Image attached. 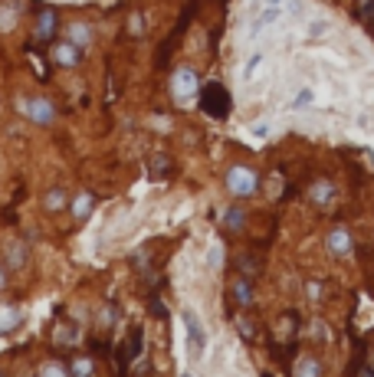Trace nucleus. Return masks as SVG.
Here are the masks:
<instances>
[{
    "instance_id": "18",
    "label": "nucleus",
    "mask_w": 374,
    "mask_h": 377,
    "mask_svg": "<svg viewBox=\"0 0 374 377\" xmlns=\"http://www.w3.org/2000/svg\"><path fill=\"white\" fill-rule=\"evenodd\" d=\"M224 226L230 230V233H243L246 230V210L240 204H233V207H226L224 210Z\"/></svg>"
},
{
    "instance_id": "16",
    "label": "nucleus",
    "mask_w": 374,
    "mask_h": 377,
    "mask_svg": "<svg viewBox=\"0 0 374 377\" xmlns=\"http://www.w3.org/2000/svg\"><path fill=\"white\" fill-rule=\"evenodd\" d=\"M292 374H296V377H322V374H325V364H322L319 357L305 355V357H299V361L292 364Z\"/></svg>"
},
{
    "instance_id": "7",
    "label": "nucleus",
    "mask_w": 374,
    "mask_h": 377,
    "mask_svg": "<svg viewBox=\"0 0 374 377\" xmlns=\"http://www.w3.org/2000/svg\"><path fill=\"white\" fill-rule=\"evenodd\" d=\"M50 56H53V63L59 66V69H75V66L82 63V50L66 36V40H56L53 46H50Z\"/></svg>"
},
{
    "instance_id": "22",
    "label": "nucleus",
    "mask_w": 374,
    "mask_h": 377,
    "mask_svg": "<svg viewBox=\"0 0 374 377\" xmlns=\"http://www.w3.org/2000/svg\"><path fill=\"white\" fill-rule=\"evenodd\" d=\"M354 17L374 33V0H354Z\"/></svg>"
},
{
    "instance_id": "13",
    "label": "nucleus",
    "mask_w": 374,
    "mask_h": 377,
    "mask_svg": "<svg viewBox=\"0 0 374 377\" xmlns=\"http://www.w3.org/2000/svg\"><path fill=\"white\" fill-rule=\"evenodd\" d=\"M184 325H187V341H191V355H201L203 348H207V338H203V328L197 322V315L194 312H184L181 315Z\"/></svg>"
},
{
    "instance_id": "1",
    "label": "nucleus",
    "mask_w": 374,
    "mask_h": 377,
    "mask_svg": "<svg viewBox=\"0 0 374 377\" xmlns=\"http://www.w3.org/2000/svg\"><path fill=\"white\" fill-rule=\"evenodd\" d=\"M197 105H201V112L207 119L224 121V119H230V112H233V96H230V89H226L224 82L210 79V82H201Z\"/></svg>"
},
{
    "instance_id": "33",
    "label": "nucleus",
    "mask_w": 374,
    "mask_h": 377,
    "mask_svg": "<svg viewBox=\"0 0 374 377\" xmlns=\"http://www.w3.org/2000/svg\"><path fill=\"white\" fill-rule=\"evenodd\" d=\"M0 108H3V96H0Z\"/></svg>"
},
{
    "instance_id": "8",
    "label": "nucleus",
    "mask_w": 374,
    "mask_h": 377,
    "mask_svg": "<svg viewBox=\"0 0 374 377\" xmlns=\"http://www.w3.org/2000/svg\"><path fill=\"white\" fill-rule=\"evenodd\" d=\"M226 295H230L236 309H253L257 305V289H253V279H246V276H233Z\"/></svg>"
},
{
    "instance_id": "4",
    "label": "nucleus",
    "mask_w": 374,
    "mask_h": 377,
    "mask_svg": "<svg viewBox=\"0 0 374 377\" xmlns=\"http://www.w3.org/2000/svg\"><path fill=\"white\" fill-rule=\"evenodd\" d=\"M145 355V328L141 325H131L129 338L115 348V371L118 374H129V367Z\"/></svg>"
},
{
    "instance_id": "27",
    "label": "nucleus",
    "mask_w": 374,
    "mask_h": 377,
    "mask_svg": "<svg viewBox=\"0 0 374 377\" xmlns=\"http://www.w3.org/2000/svg\"><path fill=\"white\" fill-rule=\"evenodd\" d=\"M40 374H69V364H43Z\"/></svg>"
},
{
    "instance_id": "21",
    "label": "nucleus",
    "mask_w": 374,
    "mask_h": 377,
    "mask_svg": "<svg viewBox=\"0 0 374 377\" xmlns=\"http://www.w3.org/2000/svg\"><path fill=\"white\" fill-rule=\"evenodd\" d=\"M66 36H69L79 50H86V46L92 43V27H89V23H73V27L66 30Z\"/></svg>"
},
{
    "instance_id": "14",
    "label": "nucleus",
    "mask_w": 374,
    "mask_h": 377,
    "mask_svg": "<svg viewBox=\"0 0 374 377\" xmlns=\"http://www.w3.org/2000/svg\"><path fill=\"white\" fill-rule=\"evenodd\" d=\"M236 272L257 282L259 276H263V259H259L257 253H243V256H236Z\"/></svg>"
},
{
    "instance_id": "30",
    "label": "nucleus",
    "mask_w": 374,
    "mask_h": 377,
    "mask_svg": "<svg viewBox=\"0 0 374 377\" xmlns=\"http://www.w3.org/2000/svg\"><path fill=\"white\" fill-rule=\"evenodd\" d=\"M309 102H312V89H302L299 96H296V108H299V105H309Z\"/></svg>"
},
{
    "instance_id": "15",
    "label": "nucleus",
    "mask_w": 374,
    "mask_h": 377,
    "mask_svg": "<svg viewBox=\"0 0 374 377\" xmlns=\"http://www.w3.org/2000/svg\"><path fill=\"white\" fill-rule=\"evenodd\" d=\"M43 210L46 214H63V210H69V194H66L63 187H50L43 194Z\"/></svg>"
},
{
    "instance_id": "20",
    "label": "nucleus",
    "mask_w": 374,
    "mask_h": 377,
    "mask_svg": "<svg viewBox=\"0 0 374 377\" xmlns=\"http://www.w3.org/2000/svg\"><path fill=\"white\" fill-rule=\"evenodd\" d=\"M236 332H240V338H243L246 345H257L259 341V322L257 318H250V315L236 318Z\"/></svg>"
},
{
    "instance_id": "2",
    "label": "nucleus",
    "mask_w": 374,
    "mask_h": 377,
    "mask_svg": "<svg viewBox=\"0 0 374 377\" xmlns=\"http://www.w3.org/2000/svg\"><path fill=\"white\" fill-rule=\"evenodd\" d=\"M259 184H263L259 181V171L257 168H250V164H233V168H226L224 187L233 200H250V197H257Z\"/></svg>"
},
{
    "instance_id": "10",
    "label": "nucleus",
    "mask_w": 374,
    "mask_h": 377,
    "mask_svg": "<svg viewBox=\"0 0 374 377\" xmlns=\"http://www.w3.org/2000/svg\"><path fill=\"white\" fill-rule=\"evenodd\" d=\"M96 204H99V197L92 191H75V194H69V214H73L75 223L89 220L92 210H96Z\"/></svg>"
},
{
    "instance_id": "23",
    "label": "nucleus",
    "mask_w": 374,
    "mask_h": 377,
    "mask_svg": "<svg viewBox=\"0 0 374 377\" xmlns=\"http://www.w3.org/2000/svg\"><path fill=\"white\" fill-rule=\"evenodd\" d=\"M279 13H282V3H269L266 10L259 13L257 20H253V33H259L263 27H269V23H276L279 20Z\"/></svg>"
},
{
    "instance_id": "9",
    "label": "nucleus",
    "mask_w": 374,
    "mask_h": 377,
    "mask_svg": "<svg viewBox=\"0 0 374 377\" xmlns=\"http://www.w3.org/2000/svg\"><path fill=\"white\" fill-rule=\"evenodd\" d=\"M299 332H302V318L299 312H282L276 322V338L273 345H292V341H299Z\"/></svg>"
},
{
    "instance_id": "26",
    "label": "nucleus",
    "mask_w": 374,
    "mask_h": 377,
    "mask_svg": "<svg viewBox=\"0 0 374 377\" xmlns=\"http://www.w3.org/2000/svg\"><path fill=\"white\" fill-rule=\"evenodd\" d=\"M148 309H151L154 315H158L161 322H168V309H164V302H161L158 295H151V299H148Z\"/></svg>"
},
{
    "instance_id": "12",
    "label": "nucleus",
    "mask_w": 374,
    "mask_h": 377,
    "mask_svg": "<svg viewBox=\"0 0 374 377\" xmlns=\"http://www.w3.org/2000/svg\"><path fill=\"white\" fill-rule=\"evenodd\" d=\"M171 174H174V158L171 154H164V151L151 154L148 158V177L151 181H168Z\"/></svg>"
},
{
    "instance_id": "28",
    "label": "nucleus",
    "mask_w": 374,
    "mask_h": 377,
    "mask_svg": "<svg viewBox=\"0 0 374 377\" xmlns=\"http://www.w3.org/2000/svg\"><path fill=\"white\" fill-rule=\"evenodd\" d=\"M259 63H263V56H250V63H246V69H243V79H250V75L257 73Z\"/></svg>"
},
{
    "instance_id": "5",
    "label": "nucleus",
    "mask_w": 374,
    "mask_h": 377,
    "mask_svg": "<svg viewBox=\"0 0 374 377\" xmlns=\"http://www.w3.org/2000/svg\"><path fill=\"white\" fill-rule=\"evenodd\" d=\"M23 115H27L33 125H40V128H50L59 112H56V105H53V102H50L46 96H33V98H27V102H23Z\"/></svg>"
},
{
    "instance_id": "24",
    "label": "nucleus",
    "mask_w": 374,
    "mask_h": 377,
    "mask_svg": "<svg viewBox=\"0 0 374 377\" xmlns=\"http://www.w3.org/2000/svg\"><path fill=\"white\" fill-rule=\"evenodd\" d=\"M96 371H99V364L92 357H73L69 361V374H75V377H89V374H96Z\"/></svg>"
},
{
    "instance_id": "3",
    "label": "nucleus",
    "mask_w": 374,
    "mask_h": 377,
    "mask_svg": "<svg viewBox=\"0 0 374 377\" xmlns=\"http://www.w3.org/2000/svg\"><path fill=\"white\" fill-rule=\"evenodd\" d=\"M56 36H59V10L56 7H36V20H33L30 40L36 46H53Z\"/></svg>"
},
{
    "instance_id": "29",
    "label": "nucleus",
    "mask_w": 374,
    "mask_h": 377,
    "mask_svg": "<svg viewBox=\"0 0 374 377\" xmlns=\"http://www.w3.org/2000/svg\"><path fill=\"white\" fill-rule=\"evenodd\" d=\"M10 286V269H7V263H0V292Z\"/></svg>"
},
{
    "instance_id": "19",
    "label": "nucleus",
    "mask_w": 374,
    "mask_h": 377,
    "mask_svg": "<svg viewBox=\"0 0 374 377\" xmlns=\"http://www.w3.org/2000/svg\"><path fill=\"white\" fill-rule=\"evenodd\" d=\"M27 259H30V249H27V243H10L7 246V269H23L27 266Z\"/></svg>"
},
{
    "instance_id": "25",
    "label": "nucleus",
    "mask_w": 374,
    "mask_h": 377,
    "mask_svg": "<svg viewBox=\"0 0 374 377\" xmlns=\"http://www.w3.org/2000/svg\"><path fill=\"white\" fill-rule=\"evenodd\" d=\"M129 36H131V40H145V17H141V10H131Z\"/></svg>"
},
{
    "instance_id": "32",
    "label": "nucleus",
    "mask_w": 374,
    "mask_h": 377,
    "mask_svg": "<svg viewBox=\"0 0 374 377\" xmlns=\"http://www.w3.org/2000/svg\"><path fill=\"white\" fill-rule=\"evenodd\" d=\"M259 3H266V7H269V3H282V0H259Z\"/></svg>"
},
{
    "instance_id": "17",
    "label": "nucleus",
    "mask_w": 374,
    "mask_h": 377,
    "mask_svg": "<svg viewBox=\"0 0 374 377\" xmlns=\"http://www.w3.org/2000/svg\"><path fill=\"white\" fill-rule=\"evenodd\" d=\"M309 200L315 207H329L331 200H335V184L331 181H315L312 184V191H309Z\"/></svg>"
},
{
    "instance_id": "31",
    "label": "nucleus",
    "mask_w": 374,
    "mask_h": 377,
    "mask_svg": "<svg viewBox=\"0 0 374 377\" xmlns=\"http://www.w3.org/2000/svg\"><path fill=\"white\" fill-rule=\"evenodd\" d=\"M305 292H309V299H312V302H322V299H319V295H322L319 282H309V286H305Z\"/></svg>"
},
{
    "instance_id": "11",
    "label": "nucleus",
    "mask_w": 374,
    "mask_h": 377,
    "mask_svg": "<svg viewBox=\"0 0 374 377\" xmlns=\"http://www.w3.org/2000/svg\"><path fill=\"white\" fill-rule=\"evenodd\" d=\"M325 246H329L331 256H348V253L354 249L352 230H345V226H331L329 233H325Z\"/></svg>"
},
{
    "instance_id": "6",
    "label": "nucleus",
    "mask_w": 374,
    "mask_h": 377,
    "mask_svg": "<svg viewBox=\"0 0 374 377\" xmlns=\"http://www.w3.org/2000/svg\"><path fill=\"white\" fill-rule=\"evenodd\" d=\"M171 92H174V98H191V96H197L201 92V75L194 73L191 66H178L171 73Z\"/></svg>"
}]
</instances>
